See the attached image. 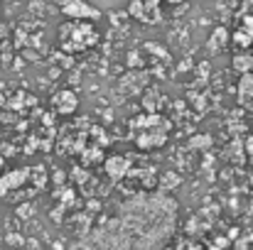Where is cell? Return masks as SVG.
<instances>
[{"label": "cell", "mask_w": 253, "mask_h": 250, "mask_svg": "<svg viewBox=\"0 0 253 250\" xmlns=\"http://www.w3.org/2000/svg\"><path fill=\"white\" fill-rule=\"evenodd\" d=\"M0 165H2V157H0Z\"/></svg>", "instance_id": "cell-15"}, {"label": "cell", "mask_w": 253, "mask_h": 250, "mask_svg": "<svg viewBox=\"0 0 253 250\" xmlns=\"http://www.w3.org/2000/svg\"><path fill=\"white\" fill-rule=\"evenodd\" d=\"M226 44H229V32H226L224 27H216L214 35H211V39H209V49H211V52H219V49H224Z\"/></svg>", "instance_id": "cell-8"}, {"label": "cell", "mask_w": 253, "mask_h": 250, "mask_svg": "<svg viewBox=\"0 0 253 250\" xmlns=\"http://www.w3.org/2000/svg\"><path fill=\"white\" fill-rule=\"evenodd\" d=\"M128 169H130V162L126 160V157H121V155H113V157H108L106 160V174L111 177V179H123L126 174H128Z\"/></svg>", "instance_id": "cell-4"}, {"label": "cell", "mask_w": 253, "mask_h": 250, "mask_svg": "<svg viewBox=\"0 0 253 250\" xmlns=\"http://www.w3.org/2000/svg\"><path fill=\"white\" fill-rule=\"evenodd\" d=\"M62 12L67 17H74V20H96L98 17V10L91 7V5H86L84 0H64Z\"/></svg>", "instance_id": "cell-2"}, {"label": "cell", "mask_w": 253, "mask_h": 250, "mask_svg": "<svg viewBox=\"0 0 253 250\" xmlns=\"http://www.w3.org/2000/svg\"><path fill=\"white\" fill-rule=\"evenodd\" d=\"M165 140H168V135H165L163 130H148V133H140L135 143H138L140 147H160Z\"/></svg>", "instance_id": "cell-6"}, {"label": "cell", "mask_w": 253, "mask_h": 250, "mask_svg": "<svg viewBox=\"0 0 253 250\" xmlns=\"http://www.w3.org/2000/svg\"><path fill=\"white\" fill-rule=\"evenodd\" d=\"M249 181H251V186H253V172H251V177H249Z\"/></svg>", "instance_id": "cell-14"}, {"label": "cell", "mask_w": 253, "mask_h": 250, "mask_svg": "<svg viewBox=\"0 0 253 250\" xmlns=\"http://www.w3.org/2000/svg\"><path fill=\"white\" fill-rule=\"evenodd\" d=\"M189 145H192V147H209V145H211V138H209V135H197V138L189 140Z\"/></svg>", "instance_id": "cell-10"}, {"label": "cell", "mask_w": 253, "mask_h": 250, "mask_svg": "<svg viewBox=\"0 0 253 250\" xmlns=\"http://www.w3.org/2000/svg\"><path fill=\"white\" fill-rule=\"evenodd\" d=\"M239 93H241V98H253V71H246V74H241V81H239Z\"/></svg>", "instance_id": "cell-9"}, {"label": "cell", "mask_w": 253, "mask_h": 250, "mask_svg": "<svg viewBox=\"0 0 253 250\" xmlns=\"http://www.w3.org/2000/svg\"><path fill=\"white\" fill-rule=\"evenodd\" d=\"M130 17H135L138 22L153 25L160 20V0H130L128 5Z\"/></svg>", "instance_id": "cell-1"}, {"label": "cell", "mask_w": 253, "mask_h": 250, "mask_svg": "<svg viewBox=\"0 0 253 250\" xmlns=\"http://www.w3.org/2000/svg\"><path fill=\"white\" fill-rule=\"evenodd\" d=\"M168 2H174V5H177V2H182V0H168Z\"/></svg>", "instance_id": "cell-13"}, {"label": "cell", "mask_w": 253, "mask_h": 250, "mask_svg": "<svg viewBox=\"0 0 253 250\" xmlns=\"http://www.w3.org/2000/svg\"><path fill=\"white\" fill-rule=\"evenodd\" d=\"M231 64H234V69L241 71V74L253 71V52H241V54H236Z\"/></svg>", "instance_id": "cell-7"}, {"label": "cell", "mask_w": 253, "mask_h": 250, "mask_svg": "<svg viewBox=\"0 0 253 250\" xmlns=\"http://www.w3.org/2000/svg\"><path fill=\"white\" fill-rule=\"evenodd\" d=\"M231 39H234L236 44H244V47H249V44H251V42H253L251 37H246V32H236V35H234Z\"/></svg>", "instance_id": "cell-11"}, {"label": "cell", "mask_w": 253, "mask_h": 250, "mask_svg": "<svg viewBox=\"0 0 253 250\" xmlns=\"http://www.w3.org/2000/svg\"><path fill=\"white\" fill-rule=\"evenodd\" d=\"M30 177V169H15V172H7L5 177H0V194H7L17 186H22Z\"/></svg>", "instance_id": "cell-3"}, {"label": "cell", "mask_w": 253, "mask_h": 250, "mask_svg": "<svg viewBox=\"0 0 253 250\" xmlns=\"http://www.w3.org/2000/svg\"><path fill=\"white\" fill-rule=\"evenodd\" d=\"M77 96L72 93V91H59L54 98H52V106L59 110V113H64V115H69V113H74L77 110Z\"/></svg>", "instance_id": "cell-5"}, {"label": "cell", "mask_w": 253, "mask_h": 250, "mask_svg": "<svg viewBox=\"0 0 253 250\" xmlns=\"http://www.w3.org/2000/svg\"><path fill=\"white\" fill-rule=\"evenodd\" d=\"M246 150H249V152H251V155H253V135H251V138H249V140H246Z\"/></svg>", "instance_id": "cell-12"}]
</instances>
